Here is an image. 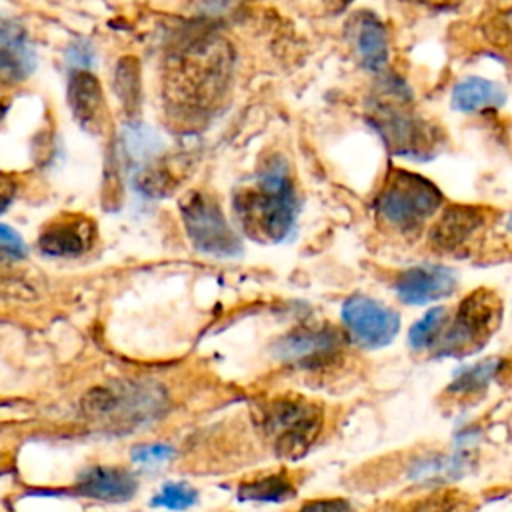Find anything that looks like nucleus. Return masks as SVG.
I'll use <instances>...</instances> for the list:
<instances>
[{
	"label": "nucleus",
	"instance_id": "f257e3e1",
	"mask_svg": "<svg viewBox=\"0 0 512 512\" xmlns=\"http://www.w3.org/2000/svg\"><path fill=\"white\" fill-rule=\"evenodd\" d=\"M232 206L242 232L252 240H286L298 216V196L288 164L278 156L266 160L258 174L236 190Z\"/></svg>",
	"mask_w": 512,
	"mask_h": 512
},
{
	"label": "nucleus",
	"instance_id": "f03ea898",
	"mask_svg": "<svg viewBox=\"0 0 512 512\" xmlns=\"http://www.w3.org/2000/svg\"><path fill=\"white\" fill-rule=\"evenodd\" d=\"M230 74V46L222 38L206 36L186 44L170 58L166 92L174 106L202 114L224 96Z\"/></svg>",
	"mask_w": 512,
	"mask_h": 512
},
{
	"label": "nucleus",
	"instance_id": "7ed1b4c3",
	"mask_svg": "<svg viewBox=\"0 0 512 512\" xmlns=\"http://www.w3.org/2000/svg\"><path fill=\"white\" fill-rule=\"evenodd\" d=\"M88 422L112 434H130L162 418L168 396L154 382H108L88 390L80 402Z\"/></svg>",
	"mask_w": 512,
	"mask_h": 512
},
{
	"label": "nucleus",
	"instance_id": "20e7f679",
	"mask_svg": "<svg viewBox=\"0 0 512 512\" xmlns=\"http://www.w3.org/2000/svg\"><path fill=\"white\" fill-rule=\"evenodd\" d=\"M440 204L442 194L430 180L420 174L396 170L376 194L374 210L392 230L414 234L436 214Z\"/></svg>",
	"mask_w": 512,
	"mask_h": 512
},
{
	"label": "nucleus",
	"instance_id": "39448f33",
	"mask_svg": "<svg viewBox=\"0 0 512 512\" xmlns=\"http://www.w3.org/2000/svg\"><path fill=\"white\" fill-rule=\"evenodd\" d=\"M502 314L500 298L490 290L470 292L432 346L436 356H464L482 348L498 328Z\"/></svg>",
	"mask_w": 512,
	"mask_h": 512
},
{
	"label": "nucleus",
	"instance_id": "423d86ee",
	"mask_svg": "<svg viewBox=\"0 0 512 512\" xmlns=\"http://www.w3.org/2000/svg\"><path fill=\"white\" fill-rule=\"evenodd\" d=\"M322 408L300 396L272 400L262 414L264 432L284 458H300L322 430Z\"/></svg>",
	"mask_w": 512,
	"mask_h": 512
},
{
	"label": "nucleus",
	"instance_id": "0eeeda50",
	"mask_svg": "<svg viewBox=\"0 0 512 512\" xmlns=\"http://www.w3.org/2000/svg\"><path fill=\"white\" fill-rule=\"evenodd\" d=\"M180 216L192 246L214 258H238L242 240L228 224L218 200L202 190H192L180 200Z\"/></svg>",
	"mask_w": 512,
	"mask_h": 512
},
{
	"label": "nucleus",
	"instance_id": "6e6552de",
	"mask_svg": "<svg viewBox=\"0 0 512 512\" xmlns=\"http://www.w3.org/2000/svg\"><path fill=\"white\" fill-rule=\"evenodd\" d=\"M350 338L362 348H384L400 330V314L390 306L362 294L344 300L340 310Z\"/></svg>",
	"mask_w": 512,
	"mask_h": 512
},
{
	"label": "nucleus",
	"instance_id": "1a4fd4ad",
	"mask_svg": "<svg viewBox=\"0 0 512 512\" xmlns=\"http://www.w3.org/2000/svg\"><path fill=\"white\" fill-rule=\"evenodd\" d=\"M96 238V222L90 216L64 212L42 226L38 250L48 258H78L92 250Z\"/></svg>",
	"mask_w": 512,
	"mask_h": 512
},
{
	"label": "nucleus",
	"instance_id": "9d476101",
	"mask_svg": "<svg viewBox=\"0 0 512 512\" xmlns=\"http://www.w3.org/2000/svg\"><path fill=\"white\" fill-rule=\"evenodd\" d=\"M372 124L380 132L384 144L400 156L422 158L432 152L430 144L434 138L428 136V128L394 104H378L372 110Z\"/></svg>",
	"mask_w": 512,
	"mask_h": 512
},
{
	"label": "nucleus",
	"instance_id": "9b49d317",
	"mask_svg": "<svg viewBox=\"0 0 512 512\" xmlns=\"http://www.w3.org/2000/svg\"><path fill=\"white\" fill-rule=\"evenodd\" d=\"M488 216L478 206H450L430 228V244L444 254H466L484 234Z\"/></svg>",
	"mask_w": 512,
	"mask_h": 512
},
{
	"label": "nucleus",
	"instance_id": "f8f14e48",
	"mask_svg": "<svg viewBox=\"0 0 512 512\" xmlns=\"http://www.w3.org/2000/svg\"><path fill=\"white\" fill-rule=\"evenodd\" d=\"M340 352V334L330 326L298 328L274 344V354L292 366L318 368Z\"/></svg>",
	"mask_w": 512,
	"mask_h": 512
},
{
	"label": "nucleus",
	"instance_id": "ddd939ff",
	"mask_svg": "<svg viewBox=\"0 0 512 512\" xmlns=\"http://www.w3.org/2000/svg\"><path fill=\"white\" fill-rule=\"evenodd\" d=\"M458 286V276L442 264H418L396 276L394 292L408 306H424L450 296Z\"/></svg>",
	"mask_w": 512,
	"mask_h": 512
},
{
	"label": "nucleus",
	"instance_id": "4468645a",
	"mask_svg": "<svg viewBox=\"0 0 512 512\" xmlns=\"http://www.w3.org/2000/svg\"><path fill=\"white\" fill-rule=\"evenodd\" d=\"M68 106L74 120L92 134L108 126V108L100 80L86 68H74L68 80Z\"/></svg>",
	"mask_w": 512,
	"mask_h": 512
},
{
	"label": "nucleus",
	"instance_id": "2eb2a0df",
	"mask_svg": "<svg viewBox=\"0 0 512 512\" xmlns=\"http://www.w3.org/2000/svg\"><path fill=\"white\" fill-rule=\"evenodd\" d=\"M36 70V52L22 24L0 16V80L16 84Z\"/></svg>",
	"mask_w": 512,
	"mask_h": 512
},
{
	"label": "nucleus",
	"instance_id": "dca6fc26",
	"mask_svg": "<svg viewBox=\"0 0 512 512\" xmlns=\"http://www.w3.org/2000/svg\"><path fill=\"white\" fill-rule=\"evenodd\" d=\"M136 490V478L126 468L116 466H90L78 476L74 486L76 494L104 502H126Z\"/></svg>",
	"mask_w": 512,
	"mask_h": 512
},
{
	"label": "nucleus",
	"instance_id": "f3484780",
	"mask_svg": "<svg viewBox=\"0 0 512 512\" xmlns=\"http://www.w3.org/2000/svg\"><path fill=\"white\" fill-rule=\"evenodd\" d=\"M504 90L500 84L486 78H464L452 90V106L458 112H478L496 108L504 102Z\"/></svg>",
	"mask_w": 512,
	"mask_h": 512
},
{
	"label": "nucleus",
	"instance_id": "a211bd4d",
	"mask_svg": "<svg viewBox=\"0 0 512 512\" xmlns=\"http://www.w3.org/2000/svg\"><path fill=\"white\" fill-rule=\"evenodd\" d=\"M122 148L126 158L140 170L162 154L164 140L150 126L130 120L122 130Z\"/></svg>",
	"mask_w": 512,
	"mask_h": 512
},
{
	"label": "nucleus",
	"instance_id": "6ab92c4d",
	"mask_svg": "<svg viewBox=\"0 0 512 512\" xmlns=\"http://www.w3.org/2000/svg\"><path fill=\"white\" fill-rule=\"evenodd\" d=\"M356 52L362 64L372 72H378L386 66V60H388L386 32H384V26L372 14H364L356 26Z\"/></svg>",
	"mask_w": 512,
	"mask_h": 512
},
{
	"label": "nucleus",
	"instance_id": "aec40b11",
	"mask_svg": "<svg viewBox=\"0 0 512 512\" xmlns=\"http://www.w3.org/2000/svg\"><path fill=\"white\" fill-rule=\"evenodd\" d=\"M114 92L130 120H136L142 102L140 62L134 56H122L114 68Z\"/></svg>",
	"mask_w": 512,
	"mask_h": 512
},
{
	"label": "nucleus",
	"instance_id": "412c9836",
	"mask_svg": "<svg viewBox=\"0 0 512 512\" xmlns=\"http://www.w3.org/2000/svg\"><path fill=\"white\" fill-rule=\"evenodd\" d=\"M296 494L292 480L284 474H268L256 480L242 482L238 486L240 500H256V502H284Z\"/></svg>",
	"mask_w": 512,
	"mask_h": 512
},
{
	"label": "nucleus",
	"instance_id": "4be33fe9",
	"mask_svg": "<svg viewBox=\"0 0 512 512\" xmlns=\"http://www.w3.org/2000/svg\"><path fill=\"white\" fill-rule=\"evenodd\" d=\"M500 370H502V360L486 358L482 362H476V364L466 366L460 372H456L448 390L452 394H460V396L476 394V392L484 390L498 376Z\"/></svg>",
	"mask_w": 512,
	"mask_h": 512
},
{
	"label": "nucleus",
	"instance_id": "5701e85b",
	"mask_svg": "<svg viewBox=\"0 0 512 512\" xmlns=\"http://www.w3.org/2000/svg\"><path fill=\"white\" fill-rule=\"evenodd\" d=\"M450 320V314H448V308L444 306H434L430 308L422 318H418L410 332H408V346L414 350V352H420V350H432V346L436 344V340L440 338L442 330L446 328Z\"/></svg>",
	"mask_w": 512,
	"mask_h": 512
},
{
	"label": "nucleus",
	"instance_id": "b1692460",
	"mask_svg": "<svg viewBox=\"0 0 512 512\" xmlns=\"http://www.w3.org/2000/svg\"><path fill=\"white\" fill-rule=\"evenodd\" d=\"M482 30L488 42L512 52V0H494L486 10Z\"/></svg>",
	"mask_w": 512,
	"mask_h": 512
},
{
	"label": "nucleus",
	"instance_id": "393cba45",
	"mask_svg": "<svg viewBox=\"0 0 512 512\" xmlns=\"http://www.w3.org/2000/svg\"><path fill=\"white\" fill-rule=\"evenodd\" d=\"M466 468V458L460 454L452 456H428L418 460L412 470L410 478L420 480V482H444L448 478L460 476Z\"/></svg>",
	"mask_w": 512,
	"mask_h": 512
},
{
	"label": "nucleus",
	"instance_id": "a878e982",
	"mask_svg": "<svg viewBox=\"0 0 512 512\" xmlns=\"http://www.w3.org/2000/svg\"><path fill=\"white\" fill-rule=\"evenodd\" d=\"M196 500H198L196 490L192 486H188L186 482H168L150 500V504L170 508V510H184V508L194 506Z\"/></svg>",
	"mask_w": 512,
	"mask_h": 512
},
{
	"label": "nucleus",
	"instance_id": "bb28decb",
	"mask_svg": "<svg viewBox=\"0 0 512 512\" xmlns=\"http://www.w3.org/2000/svg\"><path fill=\"white\" fill-rule=\"evenodd\" d=\"M174 456V448L168 444H142L132 450V460L142 466H158Z\"/></svg>",
	"mask_w": 512,
	"mask_h": 512
},
{
	"label": "nucleus",
	"instance_id": "cd10ccee",
	"mask_svg": "<svg viewBox=\"0 0 512 512\" xmlns=\"http://www.w3.org/2000/svg\"><path fill=\"white\" fill-rule=\"evenodd\" d=\"M0 252L10 258L26 256V244L22 236L8 224H0Z\"/></svg>",
	"mask_w": 512,
	"mask_h": 512
},
{
	"label": "nucleus",
	"instance_id": "c85d7f7f",
	"mask_svg": "<svg viewBox=\"0 0 512 512\" xmlns=\"http://www.w3.org/2000/svg\"><path fill=\"white\" fill-rule=\"evenodd\" d=\"M18 270H14L6 260H2L0 258V290L2 292H6V294H12V292H16V290H22V288H30V286H26L20 278H18V274H16Z\"/></svg>",
	"mask_w": 512,
	"mask_h": 512
},
{
	"label": "nucleus",
	"instance_id": "c756f323",
	"mask_svg": "<svg viewBox=\"0 0 512 512\" xmlns=\"http://www.w3.org/2000/svg\"><path fill=\"white\" fill-rule=\"evenodd\" d=\"M16 192H18L16 178L12 174L0 170V214H4L8 210V206L12 204Z\"/></svg>",
	"mask_w": 512,
	"mask_h": 512
},
{
	"label": "nucleus",
	"instance_id": "7c9ffc66",
	"mask_svg": "<svg viewBox=\"0 0 512 512\" xmlns=\"http://www.w3.org/2000/svg\"><path fill=\"white\" fill-rule=\"evenodd\" d=\"M68 62L74 66H90L92 64V50L86 44H74L68 50Z\"/></svg>",
	"mask_w": 512,
	"mask_h": 512
},
{
	"label": "nucleus",
	"instance_id": "2f4dec72",
	"mask_svg": "<svg viewBox=\"0 0 512 512\" xmlns=\"http://www.w3.org/2000/svg\"><path fill=\"white\" fill-rule=\"evenodd\" d=\"M324 506H328V508H344L346 504H342V502H310L308 504V508H324Z\"/></svg>",
	"mask_w": 512,
	"mask_h": 512
},
{
	"label": "nucleus",
	"instance_id": "473e14b6",
	"mask_svg": "<svg viewBox=\"0 0 512 512\" xmlns=\"http://www.w3.org/2000/svg\"><path fill=\"white\" fill-rule=\"evenodd\" d=\"M420 2H426V4H436V6H448V4H454L456 0H420Z\"/></svg>",
	"mask_w": 512,
	"mask_h": 512
},
{
	"label": "nucleus",
	"instance_id": "72a5a7b5",
	"mask_svg": "<svg viewBox=\"0 0 512 512\" xmlns=\"http://www.w3.org/2000/svg\"><path fill=\"white\" fill-rule=\"evenodd\" d=\"M506 228H508V232H512V212H510V216L506 220Z\"/></svg>",
	"mask_w": 512,
	"mask_h": 512
}]
</instances>
